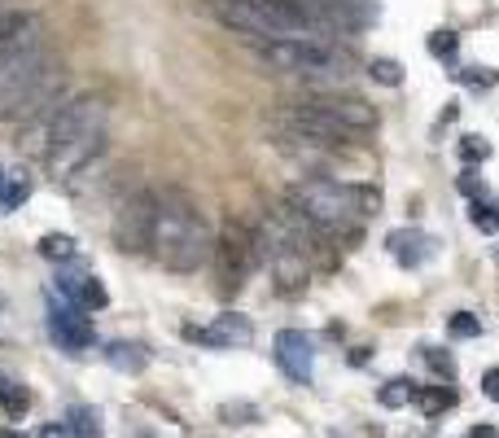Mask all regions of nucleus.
Returning <instances> with one entry per match:
<instances>
[{"label": "nucleus", "instance_id": "nucleus-1", "mask_svg": "<svg viewBox=\"0 0 499 438\" xmlns=\"http://www.w3.org/2000/svg\"><path fill=\"white\" fill-rule=\"evenodd\" d=\"M149 255L163 264L166 272H198L210 255H215V233L201 219L193 198H184L180 189H163L158 193V224H154V246Z\"/></svg>", "mask_w": 499, "mask_h": 438}, {"label": "nucleus", "instance_id": "nucleus-2", "mask_svg": "<svg viewBox=\"0 0 499 438\" xmlns=\"http://www.w3.org/2000/svg\"><path fill=\"white\" fill-rule=\"evenodd\" d=\"M285 202L302 210L316 228H325L329 237H355V224L381 210V193L368 184H337V180H299Z\"/></svg>", "mask_w": 499, "mask_h": 438}, {"label": "nucleus", "instance_id": "nucleus-3", "mask_svg": "<svg viewBox=\"0 0 499 438\" xmlns=\"http://www.w3.org/2000/svg\"><path fill=\"white\" fill-rule=\"evenodd\" d=\"M259 62L281 75H302V79H342L351 67V53L320 35H299V40H263Z\"/></svg>", "mask_w": 499, "mask_h": 438}, {"label": "nucleus", "instance_id": "nucleus-4", "mask_svg": "<svg viewBox=\"0 0 499 438\" xmlns=\"http://www.w3.org/2000/svg\"><path fill=\"white\" fill-rule=\"evenodd\" d=\"M263 264V241L259 228H245L241 219H224V233L215 237V272H219V294L233 299L241 285L250 281V272Z\"/></svg>", "mask_w": 499, "mask_h": 438}, {"label": "nucleus", "instance_id": "nucleus-5", "mask_svg": "<svg viewBox=\"0 0 499 438\" xmlns=\"http://www.w3.org/2000/svg\"><path fill=\"white\" fill-rule=\"evenodd\" d=\"M44 67H49V49H44L40 18H31V22L22 27V35L0 53V105L13 102V97H18Z\"/></svg>", "mask_w": 499, "mask_h": 438}, {"label": "nucleus", "instance_id": "nucleus-6", "mask_svg": "<svg viewBox=\"0 0 499 438\" xmlns=\"http://www.w3.org/2000/svg\"><path fill=\"white\" fill-rule=\"evenodd\" d=\"M154 224H158V193L136 189L114 215V246L123 255H145L154 246Z\"/></svg>", "mask_w": 499, "mask_h": 438}, {"label": "nucleus", "instance_id": "nucleus-7", "mask_svg": "<svg viewBox=\"0 0 499 438\" xmlns=\"http://www.w3.org/2000/svg\"><path fill=\"white\" fill-rule=\"evenodd\" d=\"M62 93H67V70L58 67V62H49V67L35 75L31 84L13 97L9 105H0V119L4 123H18V128H27L31 119H40L44 110H53V105H62Z\"/></svg>", "mask_w": 499, "mask_h": 438}, {"label": "nucleus", "instance_id": "nucleus-8", "mask_svg": "<svg viewBox=\"0 0 499 438\" xmlns=\"http://www.w3.org/2000/svg\"><path fill=\"white\" fill-rule=\"evenodd\" d=\"M307 105H316L320 114H329L337 128H346L351 136H364L372 132L377 123H381V114H377V105L364 102V97H355V93H311V97H302Z\"/></svg>", "mask_w": 499, "mask_h": 438}, {"label": "nucleus", "instance_id": "nucleus-9", "mask_svg": "<svg viewBox=\"0 0 499 438\" xmlns=\"http://www.w3.org/2000/svg\"><path fill=\"white\" fill-rule=\"evenodd\" d=\"M49 337H53L67 355H84V351L97 342V329H93V320H88L79 307H67L53 294V299H49Z\"/></svg>", "mask_w": 499, "mask_h": 438}, {"label": "nucleus", "instance_id": "nucleus-10", "mask_svg": "<svg viewBox=\"0 0 499 438\" xmlns=\"http://www.w3.org/2000/svg\"><path fill=\"white\" fill-rule=\"evenodd\" d=\"M272 351H276V364H281V372L290 381H299V386L311 381V372H316V342L302 329H281L276 342H272Z\"/></svg>", "mask_w": 499, "mask_h": 438}, {"label": "nucleus", "instance_id": "nucleus-11", "mask_svg": "<svg viewBox=\"0 0 499 438\" xmlns=\"http://www.w3.org/2000/svg\"><path fill=\"white\" fill-rule=\"evenodd\" d=\"M180 334L189 337V342H198V346H215V351H228V346H250V337H254V325L241 316V311H224V316H215V325H184Z\"/></svg>", "mask_w": 499, "mask_h": 438}, {"label": "nucleus", "instance_id": "nucleus-12", "mask_svg": "<svg viewBox=\"0 0 499 438\" xmlns=\"http://www.w3.org/2000/svg\"><path fill=\"white\" fill-rule=\"evenodd\" d=\"M58 299H70V307H79L84 316L105 311V303H110V294L97 276H58Z\"/></svg>", "mask_w": 499, "mask_h": 438}, {"label": "nucleus", "instance_id": "nucleus-13", "mask_svg": "<svg viewBox=\"0 0 499 438\" xmlns=\"http://www.w3.org/2000/svg\"><path fill=\"white\" fill-rule=\"evenodd\" d=\"M105 364H110L114 372L140 377V372L149 369V351H145V342H132V337H114V342H105Z\"/></svg>", "mask_w": 499, "mask_h": 438}, {"label": "nucleus", "instance_id": "nucleus-14", "mask_svg": "<svg viewBox=\"0 0 499 438\" xmlns=\"http://www.w3.org/2000/svg\"><path fill=\"white\" fill-rule=\"evenodd\" d=\"M386 246H390V255L399 259L403 268H416L425 255L433 250V241L425 233H407V228H399V233H390L386 237Z\"/></svg>", "mask_w": 499, "mask_h": 438}, {"label": "nucleus", "instance_id": "nucleus-15", "mask_svg": "<svg viewBox=\"0 0 499 438\" xmlns=\"http://www.w3.org/2000/svg\"><path fill=\"white\" fill-rule=\"evenodd\" d=\"M0 407H4V416H27L31 412V390L18 381V377H9V372L0 369Z\"/></svg>", "mask_w": 499, "mask_h": 438}, {"label": "nucleus", "instance_id": "nucleus-16", "mask_svg": "<svg viewBox=\"0 0 499 438\" xmlns=\"http://www.w3.org/2000/svg\"><path fill=\"white\" fill-rule=\"evenodd\" d=\"M35 250H40V259H49V264H62V268L79 259V241H75L70 233H44Z\"/></svg>", "mask_w": 499, "mask_h": 438}, {"label": "nucleus", "instance_id": "nucleus-17", "mask_svg": "<svg viewBox=\"0 0 499 438\" xmlns=\"http://www.w3.org/2000/svg\"><path fill=\"white\" fill-rule=\"evenodd\" d=\"M67 430L75 438H101V430H105V421H101V412L93 404H75L67 412Z\"/></svg>", "mask_w": 499, "mask_h": 438}, {"label": "nucleus", "instance_id": "nucleus-18", "mask_svg": "<svg viewBox=\"0 0 499 438\" xmlns=\"http://www.w3.org/2000/svg\"><path fill=\"white\" fill-rule=\"evenodd\" d=\"M27 198H31V180L22 171H9L4 184H0V210H18Z\"/></svg>", "mask_w": 499, "mask_h": 438}, {"label": "nucleus", "instance_id": "nucleus-19", "mask_svg": "<svg viewBox=\"0 0 499 438\" xmlns=\"http://www.w3.org/2000/svg\"><path fill=\"white\" fill-rule=\"evenodd\" d=\"M416 390H421L416 381H407V377H390V381L377 390V404H381V407H403V404H412V399H416Z\"/></svg>", "mask_w": 499, "mask_h": 438}, {"label": "nucleus", "instance_id": "nucleus-20", "mask_svg": "<svg viewBox=\"0 0 499 438\" xmlns=\"http://www.w3.org/2000/svg\"><path fill=\"white\" fill-rule=\"evenodd\" d=\"M416 404H421L425 416H438V412L456 407V390H451V386H421V390H416Z\"/></svg>", "mask_w": 499, "mask_h": 438}, {"label": "nucleus", "instance_id": "nucleus-21", "mask_svg": "<svg viewBox=\"0 0 499 438\" xmlns=\"http://www.w3.org/2000/svg\"><path fill=\"white\" fill-rule=\"evenodd\" d=\"M368 75H372L377 84H386V88H399V84H403V67H399V62H390V58L368 62Z\"/></svg>", "mask_w": 499, "mask_h": 438}, {"label": "nucleus", "instance_id": "nucleus-22", "mask_svg": "<svg viewBox=\"0 0 499 438\" xmlns=\"http://www.w3.org/2000/svg\"><path fill=\"white\" fill-rule=\"evenodd\" d=\"M219 421H224V425H254V421H259V407L254 404H219Z\"/></svg>", "mask_w": 499, "mask_h": 438}, {"label": "nucleus", "instance_id": "nucleus-23", "mask_svg": "<svg viewBox=\"0 0 499 438\" xmlns=\"http://www.w3.org/2000/svg\"><path fill=\"white\" fill-rule=\"evenodd\" d=\"M447 334L451 337H482V320L468 316V311H456V316H447Z\"/></svg>", "mask_w": 499, "mask_h": 438}, {"label": "nucleus", "instance_id": "nucleus-24", "mask_svg": "<svg viewBox=\"0 0 499 438\" xmlns=\"http://www.w3.org/2000/svg\"><path fill=\"white\" fill-rule=\"evenodd\" d=\"M456 49H460V40H456V31H433V35H430V53L438 58V62L456 58Z\"/></svg>", "mask_w": 499, "mask_h": 438}, {"label": "nucleus", "instance_id": "nucleus-25", "mask_svg": "<svg viewBox=\"0 0 499 438\" xmlns=\"http://www.w3.org/2000/svg\"><path fill=\"white\" fill-rule=\"evenodd\" d=\"M425 360H430V369L438 372V377H447V381L456 377V360H451L447 351H438V346H425Z\"/></svg>", "mask_w": 499, "mask_h": 438}, {"label": "nucleus", "instance_id": "nucleus-26", "mask_svg": "<svg viewBox=\"0 0 499 438\" xmlns=\"http://www.w3.org/2000/svg\"><path fill=\"white\" fill-rule=\"evenodd\" d=\"M460 154H465L468 163H477V158H491V145H486L482 136H465V140H460Z\"/></svg>", "mask_w": 499, "mask_h": 438}, {"label": "nucleus", "instance_id": "nucleus-27", "mask_svg": "<svg viewBox=\"0 0 499 438\" xmlns=\"http://www.w3.org/2000/svg\"><path fill=\"white\" fill-rule=\"evenodd\" d=\"M460 79L473 84V88H491V84H495V70H465Z\"/></svg>", "mask_w": 499, "mask_h": 438}, {"label": "nucleus", "instance_id": "nucleus-28", "mask_svg": "<svg viewBox=\"0 0 499 438\" xmlns=\"http://www.w3.org/2000/svg\"><path fill=\"white\" fill-rule=\"evenodd\" d=\"M482 395H486V399H495V404H499V369L482 372Z\"/></svg>", "mask_w": 499, "mask_h": 438}, {"label": "nucleus", "instance_id": "nucleus-29", "mask_svg": "<svg viewBox=\"0 0 499 438\" xmlns=\"http://www.w3.org/2000/svg\"><path fill=\"white\" fill-rule=\"evenodd\" d=\"M40 438H75L67 430V425H44V430H40Z\"/></svg>", "mask_w": 499, "mask_h": 438}, {"label": "nucleus", "instance_id": "nucleus-30", "mask_svg": "<svg viewBox=\"0 0 499 438\" xmlns=\"http://www.w3.org/2000/svg\"><path fill=\"white\" fill-rule=\"evenodd\" d=\"M465 438H499V434H495V425H473Z\"/></svg>", "mask_w": 499, "mask_h": 438}, {"label": "nucleus", "instance_id": "nucleus-31", "mask_svg": "<svg viewBox=\"0 0 499 438\" xmlns=\"http://www.w3.org/2000/svg\"><path fill=\"white\" fill-rule=\"evenodd\" d=\"M0 438H27V434H18V430H0Z\"/></svg>", "mask_w": 499, "mask_h": 438}, {"label": "nucleus", "instance_id": "nucleus-32", "mask_svg": "<svg viewBox=\"0 0 499 438\" xmlns=\"http://www.w3.org/2000/svg\"><path fill=\"white\" fill-rule=\"evenodd\" d=\"M136 438H154V434H149V430H140V434H136Z\"/></svg>", "mask_w": 499, "mask_h": 438}, {"label": "nucleus", "instance_id": "nucleus-33", "mask_svg": "<svg viewBox=\"0 0 499 438\" xmlns=\"http://www.w3.org/2000/svg\"><path fill=\"white\" fill-rule=\"evenodd\" d=\"M4 175H9V171H4V167H0V184H4Z\"/></svg>", "mask_w": 499, "mask_h": 438}]
</instances>
